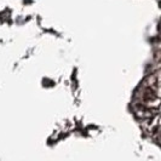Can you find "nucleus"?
<instances>
[]
</instances>
